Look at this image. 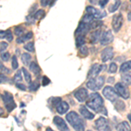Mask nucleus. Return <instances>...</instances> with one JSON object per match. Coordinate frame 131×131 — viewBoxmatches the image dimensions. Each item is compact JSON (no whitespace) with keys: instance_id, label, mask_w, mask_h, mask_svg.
<instances>
[{"instance_id":"nucleus-53","label":"nucleus","mask_w":131,"mask_h":131,"mask_svg":"<svg viewBox=\"0 0 131 131\" xmlns=\"http://www.w3.org/2000/svg\"><path fill=\"white\" fill-rule=\"evenodd\" d=\"M4 114V110H3V108L2 107H0V115H2Z\"/></svg>"},{"instance_id":"nucleus-31","label":"nucleus","mask_w":131,"mask_h":131,"mask_svg":"<svg viewBox=\"0 0 131 131\" xmlns=\"http://www.w3.org/2000/svg\"><path fill=\"white\" fill-rule=\"evenodd\" d=\"M21 70H22V73L25 76V81H26L27 83H31V76L30 74V73H29V72L26 70V68H25V67H22Z\"/></svg>"},{"instance_id":"nucleus-25","label":"nucleus","mask_w":131,"mask_h":131,"mask_svg":"<svg viewBox=\"0 0 131 131\" xmlns=\"http://www.w3.org/2000/svg\"><path fill=\"white\" fill-rule=\"evenodd\" d=\"M85 36H76V47H81V46L85 45Z\"/></svg>"},{"instance_id":"nucleus-10","label":"nucleus","mask_w":131,"mask_h":131,"mask_svg":"<svg viewBox=\"0 0 131 131\" xmlns=\"http://www.w3.org/2000/svg\"><path fill=\"white\" fill-rule=\"evenodd\" d=\"M122 24H123V17H122V13L115 14L113 17V19H112V27H113V30L115 32H118L121 30Z\"/></svg>"},{"instance_id":"nucleus-21","label":"nucleus","mask_w":131,"mask_h":131,"mask_svg":"<svg viewBox=\"0 0 131 131\" xmlns=\"http://www.w3.org/2000/svg\"><path fill=\"white\" fill-rule=\"evenodd\" d=\"M121 79L122 83H124L125 85H131V72L122 73Z\"/></svg>"},{"instance_id":"nucleus-48","label":"nucleus","mask_w":131,"mask_h":131,"mask_svg":"<svg viewBox=\"0 0 131 131\" xmlns=\"http://www.w3.org/2000/svg\"><path fill=\"white\" fill-rule=\"evenodd\" d=\"M107 3H108V0H99L98 1V5H100L101 8H104Z\"/></svg>"},{"instance_id":"nucleus-8","label":"nucleus","mask_w":131,"mask_h":131,"mask_svg":"<svg viewBox=\"0 0 131 131\" xmlns=\"http://www.w3.org/2000/svg\"><path fill=\"white\" fill-rule=\"evenodd\" d=\"M107 69L106 65H100V64H94L90 68L89 72L88 73V79H95L98 77L99 73L101 71H105Z\"/></svg>"},{"instance_id":"nucleus-42","label":"nucleus","mask_w":131,"mask_h":131,"mask_svg":"<svg viewBox=\"0 0 131 131\" xmlns=\"http://www.w3.org/2000/svg\"><path fill=\"white\" fill-rule=\"evenodd\" d=\"M0 73H10V70L8 68H6L5 66L3 65V63L0 61Z\"/></svg>"},{"instance_id":"nucleus-52","label":"nucleus","mask_w":131,"mask_h":131,"mask_svg":"<svg viewBox=\"0 0 131 131\" xmlns=\"http://www.w3.org/2000/svg\"><path fill=\"white\" fill-rule=\"evenodd\" d=\"M90 2L92 4H94V5H95V4H98V1H97V0H90Z\"/></svg>"},{"instance_id":"nucleus-57","label":"nucleus","mask_w":131,"mask_h":131,"mask_svg":"<svg viewBox=\"0 0 131 131\" xmlns=\"http://www.w3.org/2000/svg\"><path fill=\"white\" fill-rule=\"evenodd\" d=\"M130 2H131V0H130Z\"/></svg>"},{"instance_id":"nucleus-32","label":"nucleus","mask_w":131,"mask_h":131,"mask_svg":"<svg viewBox=\"0 0 131 131\" xmlns=\"http://www.w3.org/2000/svg\"><path fill=\"white\" fill-rule=\"evenodd\" d=\"M24 48L29 52H35L34 43H33V42H29V43L25 44V45L24 46Z\"/></svg>"},{"instance_id":"nucleus-50","label":"nucleus","mask_w":131,"mask_h":131,"mask_svg":"<svg viewBox=\"0 0 131 131\" xmlns=\"http://www.w3.org/2000/svg\"><path fill=\"white\" fill-rule=\"evenodd\" d=\"M107 82H108V83H114V82H115V78H113V77L108 78V80H107Z\"/></svg>"},{"instance_id":"nucleus-16","label":"nucleus","mask_w":131,"mask_h":131,"mask_svg":"<svg viewBox=\"0 0 131 131\" xmlns=\"http://www.w3.org/2000/svg\"><path fill=\"white\" fill-rule=\"evenodd\" d=\"M57 112H58L60 115H63V114H66L69 109V105L67 104V102L63 101H60L58 104L56 105L55 107Z\"/></svg>"},{"instance_id":"nucleus-37","label":"nucleus","mask_w":131,"mask_h":131,"mask_svg":"<svg viewBox=\"0 0 131 131\" xmlns=\"http://www.w3.org/2000/svg\"><path fill=\"white\" fill-rule=\"evenodd\" d=\"M117 69H118L117 65H116L115 62H113V63H111V64L109 65L108 73H115L116 72H117Z\"/></svg>"},{"instance_id":"nucleus-14","label":"nucleus","mask_w":131,"mask_h":131,"mask_svg":"<svg viewBox=\"0 0 131 131\" xmlns=\"http://www.w3.org/2000/svg\"><path fill=\"white\" fill-rule=\"evenodd\" d=\"M91 30L89 24H86L81 21L79 25H78V28L76 29L75 35L76 36H86V33H88V31Z\"/></svg>"},{"instance_id":"nucleus-45","label":"nucleus","mask_w":131,"mask_h":131,"mask_svg":"<svg viewBox=\"0 0 131 131\" xmlns=\"http://www.w3.org/2000/svg\"><path fill=\"white\" fill-rule=\"evenodd\" d=\"M50 82H51V81L49 80V78H47L46 76H43V77H42V86H47Z\"/></svg>"},{"instance_id":"nucleus-41","label":"nucleus","mask_w":131,"mask_h":131,"mask_svg":"<svg viewBox=\"0 0 131 131\" xmlns=\"http://www.w3.org/2000/svg\"><path fill=\"white\" fill-rule=\"evenodd\" d=\"M8 47V43L7 42H1L0 43V53H2V52H4L7 49Z\"/></svg>"},{"instance_id":"nucleus-11","label":"nucleus","mask_w":131,"mask_h":131,"mask_svg":"<svg viewBox=\"0 0 131 131\" xmlns=\"http://www.w3.org/2000/svg\"><path fill=\"white\" fill-rule=\"evenodd\" d=\"M113 40H114V35L111 31L107 30L101 33V39H100V43L101 46L108 45V44H110Z\"/></svg>"},{"instance_id":"nucleus-5","label":"nucleus","mask_w":131,"mask_h":131,"mask_svg":"<svg viewBox=\"0 0 131 131\" xmlns=\"http://www.w3.org/2000/svg\"><path fill=\"white\" fill-rule=\"evenodd\" d=\"M102 94L104 95L105 98L107 100L110 101L112 103H115L116 101L119 100V95L116 93V91L115 90V88H113L112 86H105L102 90Z\"/></svg>"},{"instance_id":"nucleus-51","label":"nucleus","mask_w":131,"mask_h":131,"mask_svg":"<svg viewBox=\"0 0 131 131\" xmlns=\"http://www.w3.org/2000/svg\"><path fill=\"white\" fill-rule=\"evenodd\" d=\"M128 19L129 20V21L131 20V10L128 13Z\"/></svg>"},{"instance_id":"nucleus-19","label":"nucleus","mask_w":131,"mask_h":131,"mask_svg":"<svg viewBox=\"0 0 131 131\" xmlns=\"http://www.w3.org/2000/svg\"><path fill=\"white\" fill-rule=\"evenodd\" d=\"M101 31L100 30L97 29L96 31H93L91 33V36H90V41L92 42L93 44H95L97 43L101 39Z\"/></svg>"},{"instance_id":"nucleus-44","label":"nucleus","mask_w":131,"mask_h":131,"mask_svg":"<svg viewBox=\"0 0 131 131\" xmlns=\"http://www.w3.org/2000/svg\"><path fill=\"white\" fill-rule=\"evenodd\" d=\"M9 81V79L7 78V76H5L4 73H0V84H4Z\"/></svg>"},{"instance_id":"nucleus-27","label":"nucleus","mask_w":131,"mask_h":131,"mask_svg":"<svg viewBox=\"0 0 131 131\" xmlns=\"http://www.w3.org/2000/svg\"><path fill=\"white\" fill-rule=\"evenodd\" d=\"M33 18H34L35 20H39L41 19L44 16H45V10H38L37 12H35L34 13L32 14Z\"/></svg>"},{"instance_id":"nucleus-9","label":"nucleus","mask_w":131,"mask_h":131,"mask_svg":"<svg viewBox=\"0 0 131 131\" xmlns=\"http://www.w3.org/2000/svg\"><path fill=\"white\" fill-rule=\"evenodd\" d=\"M86 13L90 14V15H92L94 18H97V19H101V18L107 16V12L105 10H97L94 7H93V6H88L86 8Z\"/></svg>"},{"instance_id":"nucleus-1","label":"nucleus","mask_w":131,"mask_h":131,"mask_svg":"<svg viewBox=\"0 0 131 131\" xmlns=\"http://www.w3.org/2000/svg\"><path fill=\"white\" fill-rule=\"evenodd\" d=\"M86 105L96 113L102 114L106 116L107 115V111L104 106V101L98 93H93L89 94L88 100L86 101Z\"/></svg>"},{"instance_id":"nucleus-49","label":"nucleus","mask_w":131,"mask_h":131,"mask_svg":"<svg viewBox=\"0 0 131 131\" xmlns=\"http://www.w3.org/2000/svg\"><path fill=\"white\" fill-rule=\"evenodd\" d=\"M6 31H0V39H5Z\"/></svg>"},{"instance_id":"nucleus-36","label":"nucleus","mask_w":131,"mask_h":131,"mask_svg":"<svg viewBox=\"0 0 131 131\" xmlns=\"http://www.w3.org/2000/svg\"><path fill=\"white\" fill-rule=\"evenodd\" d=\"M80 54L82 56V57H86V56H88V46H82L80 47Z\"/></svg>"},{"instance_id":"nucleus-58","label":"nucleus","mask_w":131,"mask_h":131,"mask_svg":"<svg viewBox=\"0 0 131 131\" xmlns=\"http://www.w3.org/2000/svg\"><path fill=\"white\" fill-rule=\"evenodd\" d=\"M130 131H131V130H130Z\"/></svg>"},{"instance_id":"nucleus-30","label":"nucleus","mask_w":131,"mask_h":131,"mask_svg":"<svg viewBox=\"0 0 131 131\" xmlns=\"http://www.w3.org/2000/svg\"><path fill=\"white\" fill-rule=\"evenodd\" d=\"M23 81V77H22V70H18L16 73V74L13 77V81L16 83H20Z\"/></svg>"},{"instance_id":"nucleus-54","label":"nucleus","mask_w":131,"mask_h":131,"mask_svg":"<svg viewBox=\"0 0 131 131\" xmlns=\"http://www.w3.org/2000/svg\"><path fill=\"white\" fill-rule=\"evenodd\" d=\"M128 120H129V121H130V122H131V115H130V114H129V115H128Z\"/></svg>"},{"instance_id":"nucleus-4","label":"nucleus","mask_w":131,"mask_h":131,"mask_svg":"<svg viewBox=\"0 0 131 131\" xmlns=\"http://www.w3.org/2000/svg\"><path fill=\"white\" fill-rule=\"evenodd\" d=\"M105 83L104 76H99L95 79H90L86 82V86L92 91H98L103 86Z\"/></svg>"},{"instance_id":"nucleus-55","label":"nucleus","mask_w":131,"mask_h":131,"mask_svg":"<svg viewBox=\"0 0 131 131\" xmlns=\"http://www.w3.org/2000/svg\"><path fill=\"white\" fill-rule=\"evenodd\" d=\"M46 131H53V130H52L51 128H47V129H46Z\"/></svg>"},{"instance_id":"nucleus-23","label":"nucleus","mask_w":131,"mask_h":131,"mask_svg":"<svg viewBox=\"0 0 131 131\" xmlns=\"http://www.w3.org/2000/svg\"><path fill=\"white\" fill-rule=\"evenodd\" d=\"M130 126L127 122H122L117 126V131H130Z\"/></svg>"},{"instance_id":"nucleus-38","label":"nucleus","mask_w":131,"mask_h":131,"mask_svg":"<svg viewBox=\"0 0 131 131\" xmlns=\"http://www.w3.org/2000/svg\"><path fill=\"white\" fill-rule=\"evenodd\" d=\"M12 69H13V70H17V69L18 68V59H17L16 55H14L12 57Z\"/></svg>"},{"instance_id":"nucleus-43","label":"nucleus","mask_w":131,"mask_h":131,"mask_svg":"<svg viewBox=\"0 0 131 131\" xmlns=\"http://www.w3.org/2000/svg\"><path fill=\"white\" fill-rule=\"evenodd\" d=\"M5 39H7V41H12V39H13V36H12V31L10 30H7L6 31V36H5Z\"/></svg>"},{"instance_id":"nucleus-39","label":"nucleus","mask_w":131,"mask_h":131,"mask_svg":"<svg viewBox=\"0 0 131 131\" xmlns=\"http://www.w3.org/2000/svg\"><path fill=\"white\" fill-rule=\"evenodd\" d=\"M0 56H1V60L3 61H8L10 58V54L8 52H2V53H0Z\"/></svg>"},{"instance_id":"nucleus-13","label":"nucleus","mask_w":131,"mask_h":131,"mask_svg":"<svg viewBox=\"0 0 131 131\" xmlns=\"http://www.w3.org/2000/svg\"><path fill=\"white\" fill-rule=\"evenodd\" d=\"M88 92L86 88H82L78 89L76 92L74 93V97L79 102H85V101L88 100Z\"/></svg>"},{"instance_id":"nucleus-26","label":"nucleus","mask_w":131,"mask_h":131,"mask_svg":"<svg viewBox=\"0 0 131 131\" xmlns=\"http://www.w3.org/2000/svg\"><path fill=\"white\" fill-rule=\"evenodd\" d=\"M39 86H40V85H39V81H31V83H29L28 88H29V90L31 91V92H35V91H37L39 89Z\"/></svg>"},{"instance_id":"nucleus-2","label":"nucleus","mask_w":131,"mask_h":131,"mask_svg":"<svg viewBox=\"0 0 131 131\" xmlns=\"http://www.w3.org/2000/svg\"><path fill=\"white\" fill-rule=\"evenodd\" d=\"M66 119L75 131H85V123L83 119L76 112H69L66 115Z\"/></svg>"},{"instance_id":"nucleus-12","label":"nucleus","mask_w":131,"mask_h":131,"mask_svg":"<svg viewBox=\"0 0 131 131\" xmlns=\"http://www.w3.org/2000/svg\"><path fill=\"white\" fill-rule=\"evenodd\" d=\"M53 123L60 131H69V128L67 122L64 121L63 118L60 117V116H54Z\"/></svg>"},{"instance_id":"nucleus-22","label":"nucleus","mask_w":131,"mask_h":131,"mask_svg":"<svg viewBox=\"0 0 131 131\" xmlns=\"http://www.w3.org/2000/svg\"><path fill=\"white\" fill-rule=\"evenodd\" d=\"M21 60H22L23 64L25 66H29L31 60V56L28 52H25V53H23L21 55Z\"/></svg>"},{"instance_id":"nucleus-15","label":"nucleus","mask_w":131,"mask_h":131,"mask_svg":"<svg viewBox=\"0 0 131 131\" xmlns=\"http://www.w3.org/2000/svg\"><path fill=\"white\" fill-rule=\"evenodd\" d=\"M114 57V52H113V48L112 47H106L104 50L101 52V58L102 62H107V61L110 60L111 59H113Z\"/></svg>"},{"instance_id":"nucleus-28","label":"nucleus","mask_w":131,"mask_h":131,"mask_svg":"<svg viewBox=\"0 0 131 131\" xmlns=\"http://www.w3.org/2000/svg\"><path fill=\"white\" fill-rule=\"evenodd\" d=\"M103 23L101 22L100 20H94L93 22H91L89 24V26H90V29L91 30H94V29H98L102 25Z\"/></svg>"},{"instance_id":"nucleus-3","label":"nucleus","mask_w":131,"mask_h":131,"mask_svg":"<svg viewBox=\"0 0 131 131\" xmlns=\"http://www.w3.org/2000/svg\"><path fill=\"white\" fill-rule=\"evenodd\" d=\"M2 97V100H3V102L5 104V107L9 113H10L12 110L17 107V105L14 101V98H13V95L12 94H10L9 92H5L3 94L1 95Z\"/></svg>"},{"instance_id":"nucleus-47","label":"nucleus","mask_w":131,"mask_h":131,"mask_svg":"<svg viewBox=\"0 0 131 131\" xmlns=\"http://www.w3.org/2000/svg\"><path fill=\"white\" fill-rule=\"evenodd\" d=\"M16 86L18 88V89H20V90H22V91H25V90H26V86H25V85H24L22 82H20V83H16Z\"/></svg>"},{"instance_id":"nucleus-56","label":"nucleus","mask_w":131,"mask_h":131,"mask_svg":"<svg viewBox=\"0 0 131 131\" xmlns=\"http://www.w3.org/2000/svg\"><path fill=\"white\" fill-rule=\"evenodd\" d=\"M88 131H92V130H88Z\"/></svg>"},{"instance_id":"nucleus-7","label":"nucleus","mask_w":131,"mask_h":131,"mask_svg":"<svg viewBox=\"0 0 131 131\" xmlns=\"http://www.w3.org/2000/svg\"><path fill=\"white\" fill-rule=\"evenodd\" d=\"M115 90L118 94V95L121 96L122 98L125 99V100L129 98V96H130L129 90H128L127 85H125L124 83H122V82H118V83L115 84Z\"/></svg>"},{"instance_id":"nucleus-33","label":"nucleus","mask_w":131,"mask_h":131,"mask_svg":"<svg viewBox=\"0 0 131 131\" xmlns=\"http://www.w3.org/2000/svg\"><path fill=\"white\" fill-rule=\"evenodd\" d=\"M24 31L25 28L21 26V25H18V26H16L14 28V33H15V35L18 36V37H20V36L24 34Z\"/></svg>"},{"instance_id":"nucleus-17","label":"nucleus","mask_w":131,"mask_h":131,"mask_svg":"<svg viewBox=\"0 0 131 131\" xmlns=\"http://www.w3.org/2000/svg\"><path fill=\"white\" fill-rule=\"evenodd\" d=\"M79 111L82 115V117H84L86 120H93L94 118V115L93 113H91L86 106H81Z\"/></svg>"},{"instance_id":"nucleus-35","label":"nucleus","mask_w":131,"mask_h":131,"mask_svg":"<svg viewBox=\"0 0 131 131\" xmlns=\"http://www.w3.org/2000/svg\"><path fill=\"white\" fill-rule=\"evenodd\" d=\"M121 3L122 2L120 1V0H117V1L115 2L114 5H112L110 7H109V12H115V10H117L118 9H119V7H120V5H121Z\"/></svg>"},{"instance_id":"nucleus-6","label":"nucleus","mask_w":131,"mask_h":131,"mask_svg":"<svg viewBox=\"0 0 131 131\" xmlns=\"http://www.w3.org/2000/svg\"><path fill=\"white\" fill-rule=\"evenodd\" d=\"M94 127L98 131H112L110 123L104 117H99L94 122Z\"/></svg>"},{"instance_id":"nucleus-34","label":"nucleus","mask_w":131,"mask_h":131,"mask_svg":"<svg viewBox=\"0 0 131 131\" xmlns=\"http://www.w3.org/2000/svg\"><path fill=\"white\" fill-rule=\"evenodd\" d=\"M94 17H93L92 15H90V14H88L86 13L85 15H84V17L82 18V22L84 23H86V24H90L91 22H93L94 21Z\"/></svg>"},{"instance_id":"nucleus-29","label":"nucleus","mask_w":131,"mask_h":131,"mask_svg":"<svg viewBox=\"0 0 131 131\" xmlns=\"http://www.w3.org/2000/svg\"><path fill=\"white\" fill-rule=\"evenodd\" d=\"M114 105H115V108L117 109L118 111H123L124 109H125V104H124L123 101H121L120 99L116 101L115 103H114Z\"/></svg>"},{"instance_id":"nucleus-24","label":"nucleus","mask_w":131,"mask_h":131,"mask_svg":"<svg viewBox=\"0 0 131 131\" xmlns=\"http://www.w3.org/2000/svg\"><path fill=\"white\" fill-rule=\"evenodd\" d=\"M131 70V60H128L126 62L122 63L121 67H120V72L121 73H125Z\"/></svg>"},{"instance_id":"nucleus-46","label":"nucleus","mask_w":131,"mask_h":131,"mask_svg":"<svg viewBox=\"0 0 131 131\" xmlns=\"http://www.w3.org/2000/svg\"><path fill=\"white\" fill-rule=\"evenodd\" d=\"M26 21L28 22V24L32 25V24H34L36 20L34 19V18H33L32 14H30L29 16H27V17H26Z\"/></svg>"},{"instance_id":"nucleus-20","label":"nucleus","mask_w":131,"mask_h":131,"mask_svg":"<svg viewBox=\"0 0 131 131\" xmlns=\"http://www.w3.org/2000/svg\"><path fill=\"white\" fill-rule=\"evenodd\" d=\"M29 68H30V71L31 73H33L36 76H39V73H40V67L37 64L36 62H31L30 65H29Z\"/></svg>"},{"instance_id":"nucleus-18","label":"nucleus","mask_w":131,"mask_h":131,"mask_svg":"<svg viewBox=\"0 0 131 131\" xmlns=\"http://www.w3.org/2000/svg\"><path fill=\"white\" fill-rule=\"evenodd\" d=\"M33 37V33L32 31H28L27 33H25V34H23L22 36H20V37L17 38L16 39V42L18 44H22V43H25V41H28L29 39H31Z\"/></svg>"},{"instance_id":"nucleus-40","label":"nucleus","mask_w":131,"mask_h":131,"mask_svg":"<svg viewBox=\"0 0 131 131\" xmlns=\"http://www.w3.org/2000/svg\"><path fill=\"white\" fill-rule=\"evenodd\" d=\"M54 1H55V0H40V5L41 6H43V7H46V6H47L48 5H53Z\"/></svg>"}]
</instances>
